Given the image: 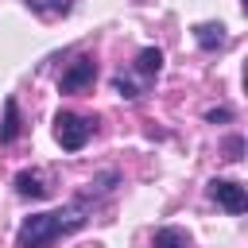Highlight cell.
Returning a JSON list of instances; mask_svg holds the SVG:
<instances>
[{"mask_svg":"<svg viewBox=\"0 0 248 248\" xmlns=\"http://www.w3.org/2000/svg\"><path fill=\"white\" fill-rule=\"evenodd\" d=\"M209 198H213L225 213H244V209H248V194H244V186L232 182V178H213V182H209Z\"/></svg>","mask_w":248,"mask_h":248,"instance_id":"obj_5","label":"cell"},{"mask_svg":"<svg viewBox=\"0 0 248 248\" xmlns=\"http://www.w3.org/2000/svg\"><path fill=\"white\" fill-rule=\"evenodd\" d=\"M151 248H190V232L178 225H163V229H155Z\"/></svg>","mask_w":248,"mask_h":248,"instance_id":"obj_10","label":"cell"},{"mask_svg":"<svg viewBox=\"0 0 248 248\" xmlns=\"http://www.w3.org/2000/svg\"><path fill=\"white\" fill-rule=\"evenodd\" d=\"M93 81H97V62H93L89 54H78V58L62 70V78H58V93H85Z\"/></svg>","mask_w":248,"mask_h":248,"instance_id":"obj_4","label":"cell"},{"mask_svg":"<svg viewBox=\"0 0 248 248\" xmlns=\"http://www.w3.org/2000/svg\"><path fill=\"white\" fill-rule=\"evenodd\" d=\"M39 19H66L74 12V0H23Z\"/></svg>","mask_w":248,"mask_h":248,"instance_id":"obj_9","label":"cell"},{"mask_svg":"<svg viewBox=\"0 0 248 248\" xmlns=\"http://www.w3.org/2000/svg\"><path fill=\"white\" fill-rule=\"evenodd\" d=\"M16 194H19V198H46L50 186L43 182L39 170H19V174H16Z\"/></svg>","mask_w":248,"mask_h":248,"instance_id":"obj_8","label":"cell"},{"mask_svg":"<svg viewBox=\"0 0 248 248\" xmlns=\"http://www.w3.org/2000/svg\"><path fill=\"white\" fill-rule=\"evenodd\" d=\"M85 225V209L74 202V205H66V209H46V213H31L23 225H19V232H16V248H50L54 240H62V236H70V232H78Z\"/></svg>","mask_w":248,"mask_h":248,"instance_id":"obj_1","label":"cell"},{"mask_svg":"<svg viewBox=\"0 0 248 248\" xmlns=\"http://www.w3.org/2000/svg\"><path fill=\"white\" fill-rule=\"evenodd\" d=\"M19 132H23L19 105H16V97H8V101H4V120H0V143H4V147H8V143H16V140H19Z\"/></svg>","mask_w":248,"mask_h":248,"instance_id":"obj_6","label":"cell"},{"mask_svg":"<svg viewBox=\"0 0 248 248\" xmlns=\"http://www.w3.org/2000/svg\"><path fill=\"white\" fill-rule=\"evenodd\" d=\"M229 116H232L229 108H209V112H205V120H209V124H217V120H229Z\"/></svg>","mask_w":248,"mask_h":248,"instance_id":"obj_12","label":"cell"},{"mask_svg":"<svg viewBox=\"0 0 248 248\" xmlns=\"http://www.w3.org/2000/svg\"><path fill=\"white\" fill-rule=\"evenodd\" d=\"M240 151H244V140H240V136H229V140H225V159H232V163H236V159H240Z\"/></svg>","mask_w":248,"mask_h":248,"instance_id":"obj_11","label":"cell"},{"mask_svg":"<svg viewBox=\"0 0 248 248\" xmlns=\"http://www.w3.org/2000/svg\"><path fill=\"white\" fill-rule=\"evenodd\" d=\"M194 43H198L202 50H221V46L229 43V35H225L221 23H198V27H194Z\"/></svg>","mask_w":248,"mask_h":248,"instance_id":"obj_7","label":"cell"},{"mask_svg":"<svg viewBox=\"0 0 248 248\" xmlns=\"http://www.w3.org/2000/svg\"><path fill=\"white\" fill-rule=\"evenodd\" d=\"M93 116H78V112H58L54 116V140L62 151H81L93 136Z\"/></svg>","mask_w":248,"mask_h":248,"instance_id":"obj_3","label":"cell"},{"mask_svg":"<svg viewBox=\"0 0 248 248\" xmlns=\"http://www.w3.org/2000/svg\"><path fill=\"white\" fill-rule=\"evenodd\" d=\"M159 70H163V50H159V46H143L128 70H116V74H112V93L124 97V101H140V97L155 85Z\"/></svg>","mask_w":248,"mask_h":248,"instance_id":"obj_2","label":"cell"}]
</instances>
